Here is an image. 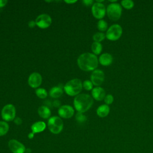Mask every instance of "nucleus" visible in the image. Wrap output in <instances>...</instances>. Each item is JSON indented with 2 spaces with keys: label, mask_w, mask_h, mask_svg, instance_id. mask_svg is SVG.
<instances>
[{
  "label": "nucleus",
  "mask_w": 153,
  "mask_h": 153,
  "mask_svg": "<svg viewBox=\"0 0 153 153\" xmlns=\"http://www.w3.org/2000/svg\"><path fill=\"white\" fill-rule=\"evenodd\" d=\"M63 91L62 87L59 86H54L52 87L49 91V95L53 98H59L63 94Z\"/></svg>",
  "instance_id": "19"
},
{
  "label": "nucleus",
  "mask_w": 153,
  "mask_h": 153,
  "mask_svg": "<svg viewBox=\"0 0 153 153\" xmlns=\"http://www.w3.org/2000/svg\"><path fill=\"white\" fill-rule=\"evenodd\" d=\"M93 1L92 0H83L82 3L86 6H90L93 4Z\"/></svg>",
  "instance_id": "29"
},
{
  "label": "nucleus",
  "mask_w": 153,
  "mask_h": 153,
  "mask_svg": "<svg viewBox=\"0 0 153 153\" xmlns=\"http://www.w3.org/2000/svg\"><path fill=\"white\" fill-rule=\"evenodd\" d=\"M109 112H110L109 106L106 104L99 106L96 110L97 115L99 117L102 118L106 117L109 114Z\"/></svg>",
  "instance_id": "18"
},
{
  "label": "nucleus",
  "mask_w": 153,
  "mask_h": 153,
  "mask_svg": "<svg viewBox=\"0 0 153 153\" xmlns=\"http://www.w3.org/2000/svg\"><path fill=\"white\" fill-rule=\"evenodd\" d=\"M36 25V23H35V21H33V20H31V21H29L28 22V26L30 28H33Z\"/></svg>",
  "instance_id": "31"
},
{
  "label": "nucleus",
  "mask_w": 153,
  "mask_h": 153,
  "mask_svg": "<svg viewBox=\"0 0 153 153\" xmlns=\"http://www.w3.org/2000/svg\"><path fill=\"white\" fill-rule=\"evenodd\" d=\"M38 113L39 115L44 119H48L50 118L51 111L50 108L45 105L41 106L38 109Z\"/></svg>",
  "instance_id": "17"
},
{
  "label": "nucleus",
  "mask_w": 153,
  "mask_h": 153,
  "mask_svg": "<svg viewBox=\"0 0 153 153\" xmlns=\"http://www.w3.org/2000/svg\"><path fill=\"white\" fill-rule=\"evenodd\" d=\"M9 130V125L6 121H0V136L5 135Z\"/></svg>",
  "instance_id": "21"
},
{
  "label": "nucleus",
  "mask_w": 153,
  "mask_h": 153,
  "mask_svg": "<svg viewBox=\"0 0 153 153\" xmlns=\"http://www.w3.org/2000/svg\"><path fill=\"white\" fill-rule=\"evenodd\" d=\"M7 2L8 1L7 0H0V8L4 7Z\"/></svg>",
  "instance_id": "33"
},
{
  "label": "nucleus",
  "mask_w": 153,
  "mask_h": 153,
  "mask_svg": "<svg viewBox=\"0 0 153 153\" xmlns=\"http://www.w3.org/2000/svg\"><path fill=\"white\" fill-rule=\"evenodd\" d=\"M112 56L108 53L102 54L99 57V62L103 66H109L112 63Z\"/></svg>",
  "instance_id": "15"
},
{
  "label": "nucleus",
  "mask_w": 153,
  "mask_h": 153,
  "mask_svg": "<svg viewBox=\"0 0 153 153\" xmlns=\"http://www.w3.org/2000/svg\"><path fill=\"white\" fill-rule=\"evenodd\" d=\"M51 17L47 14H40L35 19L36 25L41 29L48 27L51 25Z\"/></svg>",
  "instance_id": "9"
},
{
  "label": "nucleus",
  "mask_w": 153,
  "mask_h": 153,
  "mask_svg": "<svg viewBox=\"0 0 153 153\" xmlns=\"http://www.w3.org/2000/svg\"><path fill=\"white\" fill-rule=\"evenodd\" d=\"M106 13L111 20L117 21L121 16L122 7L118 3H111L106 8Z\"/></svg>",
  "instance_id": "5"
},
{
  "label": "nucleus",
  "mask_w": 153,
  "mask_h": 153,
  "mask_svg": "<svg viewBox=\"0 0 153 153\" xmlns=\"http://www.w3.org/2000/svg\"><path fill=\"white\" fill-rule=\"evenodd\" d=\"M53 105L55 107H59L60 105V102L58 100H55L53 102Z\"/></svg>",
  "instance_id": "32"
},
{
  "label": "nucleus",
  "mask_w": 153,
  "mask_h": 153,
  "mask_svg": "<svg viewBox=\"0 0 153 153\" xmlns=\"http://www.w3.org/2000/svg\"><path fill=\"white\" fill-rule=\"evenodd\" d=\"M42 83V76L38 72L32 73L28 78V84L32 88H36Z\"/></svg>",
  "instance_id": "13"
},
{
  "label": "nucleus",
  "mask_w": 153,
  "mask_h": 153,
  "mask_svg": "<svg viewBox=\"0 0 153 153\" xmlns=\"http://www.w3.org/2000/svg\"><path fill=\"white\" fill-rule=\"evenodd\" d=\"M91 48L93 54L95 55H97L99 54L102 51V45L100 42H94L91 44Z\"/></svg>",
  "instance_id": "20"
},
{
  "label": "nucleus",
  "mask_w": 153,
  "mask_h": 153,
  "mask_svg": "<svg viewBox=\"0 0 153 153\" xmlns=\"http://www.w3.org/2000/svg\"><path fill=\"white\" fill-rule=\"evenodd\" d=\"M82 83L79 79H72L66 83L63 89L65 92L70 96H77L81 91Z\"/></svg>",
  "instance_id": "3"
},
{
  "label": "nucleus",
  "mask_w": 153,
  "mask_h": 153,
  "mask_svg": "<svg viewBox=\"0 0 153 153\" xmlns=\"http://www.w3.org/2000/svg\"><path fill=\"white\" fill-rule=\"evenodd\" d=\"M121 5L127 10H130L134 7V2L131 0H123L121 1Z\"/></svg>",
  "instance_id": "25"
},
{
  "label": "nucleus",
  "mask_w": 153,
  "mask_h": 153,
  "mask_svg": "<svg viewBox=\"0 0 153 153\" xmlns=\"http://www.w3.org/2000/svg\"><path fill=\"white\" fill-rule=\"evenodd\" d=\"M123 29L118 24H114L111 25L107 30L106 33V38L110 41H117L122 35Z\"/></svg>",
  "instance_id": "6"
},
{
  "label": "nucleus",
  "mask_w": 153,
  "mask_h": 153,
  "mask_svg": "<svg viewBox=\"0 0 153 153\" xmlns=\"http://www.w3.org/2000/svg\"><path fill=\"white\" fill-rule=\"evenodd\" d=\"M36 95L40 99H45L47 96V92L43 88H38L35 90Z\"/></svg>",
  "instance_id": "24"
},
{
  "label": "nucleus",
  "mask_w": 153,
  "mask_h": 153,
  "mask_svg": "<svg viewBox=\"0 0 153 153\" xmlns=\"http://www.w3.org/2000/svg\"><path fill=\"white\" fill-rule=\"evenodd\" d=\"M33 137H34V133H33L31 132V133H29V134H28L29 139H32Z\"/></svg>",
  "instance_id": "35"
},
{
  "label": "nucleus",
  "mask_w": 153,
  "mask_h": 153,
  "mask_svg": "<svg viewBox=\"0 0 153 153\" xmlns=\"http://www.w3.org/2000/svg\"><path fill=\"white\" fill-rule=\"evenodd\" d=\"M46 128V124L44 121H37L34 123L31 126L32 132L35 133H38L43 131Z\"/></svg>",
  "instance_id": "16"
},
{
  "label": "nucleus",
  "mask_w": 153,
  "mask_h": 153,
  "mask_svg": "<svg viewBox=\"0 0 153 153\" xmlns=\"http://www.w3.org/2000/svg\"><path fill=\"white\" fill-rule=\"evenodd\" d=\"M93 99L88 94H79L74 99L75 109L79 112L84 113L87 111L93 105Z\"/></svg>",
  "instance_id": "2"
},
{
  "label": "nucleus",
  "mask_w": 153,
  "mask_h": 153,
  "mask_svg": "<svg viewBox=\"0 0 153 153\" xmlns=\"http://www.w3.org/2000/svg\"><path fill=\"white\" fill-rule=\"evenodd\" d=\"M1 117L5 121H11L16 118V108L12 104L5 105L1 111Z\"/></svg>",
  "instance_id": "7"
},
{
  "label": "nucleus",
  "mask_w": 153,
  "mask_h": 153,
  "mask_svg": "<svg viewBox=\"0 0 153 153\" xmlns=\"http://www.w3.org/2000/svg\"><path fill=\"white\" fill-rule=\"evenodd\" d=\"M104 102L106 103V105H111L114 102L113 96L112 94H109L106 95L105 97L104 98Z\"/></svg>",
  "instance_id": "28"
},
{
  "label": "nucleus",
  "mask_w": 153,
  "mask_h": 153,
  "mask_svg": "<svg viewBox=\"0 0 153 153\" xmlns=\"http://www.w3.org/2000/svg\"><path fill=\"white\" fill-rule=\"evenodd\" d=\"M75 118L76 120L77 121L78 123H83L86 121L87 120V117L85 115L83 114L82 112H78L77 114L75 115Z\"/></svg>",
  "instance_id": "26"
},
{
  "label": "nucleus",
  "mask_w": 153,
  "mask_h": 153,
  "mask_svg": "<svg viewBox=\"0 0 153 153\" xmlns=\"http://www.w3.org/2000/svg\"><path fill=\"white\" fill-rule=\"evenodd\" d=\"M77 1L76 0H75V1H65V2H66V3H68V4H74V3H75Z\"/></svg>",
  "instance_id": "34"
},
{
  "label": "nucleus",
  "mask_w": 153,
  "mask_h": 153,
  "mask_svg": "<svg viewBox=\"0 0 153 153\" xmlns=\"http://www.w3.org/2000/svg\"><path fill=\"white\" fill-rule=\"evenodd\" d=\"M106 12V9L103 4L96 2L92 5L91 13L96 19L101 20L104 17Z\"/></svg>",
  "instance_id": "8"
},
{
  "label": "nucleus",
  "mask_w": 153,
  "mask_h": 153,
  "mask_svg": "<svg viewBox=\"0 0 153 153\" xmlns=\"http://www.w3.org/2000/svg\"><path fill=\"white\" fill-rule=\"evenodd\" d=\"M97 26L98 29L100 32H104V31L108 30V23L104 20H102V19L99 20L97 22Z\"/></svg>",
  "instance_id": "22"
},
{
  "label": "nucleus",
  "mask_w": 153,
  "mask_h": 153,
  "mask_svg": "<svg viewBox=\"0 0 153 153\" xmlns=\"http://www.w3.org/2000/svg\"><path fill=\"white\" fill-rule=\"evenodd\" d=\"M47 124L49 130L53 134L60 133L63 128V122L60 117L53 116L49 118Z\"/></svg>",
  "instance_id": "4"
},
{
  "label": "nucleus",
  "mask_w": 153,
  "mask_h": 153,
  "mask_svg": "<svg viewBox=\"0 0 153 153\" xmlns=\"http://www.w3.org/2000/svg\"><path fill=\"white\" fill-rule=\"evenodd\" d=\"M58 114L63 118H70L74 114V109L72 106L68 105H62L58 109Z\"/></svg>",
  "instance_id": "12"
},
{
  "label": "nucleus",
  "mask_w": 153,
  "mask_h": 153,
  "mask_svg": "<svg viewBox=\"0 0 153 153\" xmlns=\"http://www.w3.org/2000/svg\"><path fill=\"white\" fill-rule=\"evenodd\" d=\"M91 96L96 100L101 101L105 97L106 93L102 87H96L91 90Z\"/></svg>",
  "instance_id": "14"
},
{
  "label": "nucleus",
  "mask_w": 153,
  "mask_h": 153,
  "mask_svg": "<svg viewBox=\"0 0 153 153\" xmlns=\"http://www.w3.org/2000/svg\"><path fill=\"white\" fill-rule=\"evenodd\" d=\"M90 79L93 85L99 87L104 81L105 74L100 69H95L91 74Z\"/></svg>",
  "instance_id": "11"
},
{
  "label": "nucleus",
  "mask_w": 153,
  "mask_h": 153,
  "mask_svg": "<svg viewBox=\"0 0 153 153\" xmlns=\"http://www.w3.org/2000/svg\"><path fill=\"white\" fill-rule=\"evenodd\" d=\"M98 62L97 56L90 53H83L77 59L78 67L84 71H94L98 66Z\"/></svg>",
  "instance_id": "1"
},
{
  "label": "nucleus",
  "mask_w": 153,
  "mask_h": 153,
  "mask_svg": "<svg viewBox=\"0 0 153 153\" xmlns=\"http://www.w3.org/2000/svg\"><path fill=\"white\" fill-rule=\"evenodd\" d=\"M93 86V84L90 80H85L82 83V87L87 91H90L91 90H92Z\"/></svg>",
  "instance_id": "27"
},
{
  "label": "nucleus",
  "mask_w": 153,
  "mask_h": 153,
  "mask_svg": "<svg viewBox=\"0 0 153 153\" xmlns=\"http://www.w3.org/2000/svg\"><path fill=\"white\" fill-rule=\"evenodd\" d=\"M8 145L13 153H25L26 150L25 145L16 139L10 140Z\"/></svg>",
  "instance_id": "10"
},
{
  "label": "nucleus",
  "mask_w": 153,
  "mask_h": 153,
  "mask_svg": "<svg viewBox=\"0 0 153 153\" xmlns=\"http://www.w3.org/2000/svg\"><path fill=\"white\" fill-rule=\"evenodd\" d=\"M14 123L17 125H20L22 124V120L19 117H17V118H15L14 120Z\"/></svg>",
  "instance_id": "30"
},
{
  "label": "nucleus",
  "mask_w": 153,
  "mask_h": 153,
  "mask_svg": "<svg viewBox=\"0 0 153 153\" xmlns=\"http://www.w3.org/2000/svg\"><path fill=\"white\" fill-rule=\"evenodd\" d=\"M106 37V35L103 32H96L95 33L93 36V39L94 41V42H100L102 41Z\"/></svg>",
  "instance_id": "23"
}]
</instances>
